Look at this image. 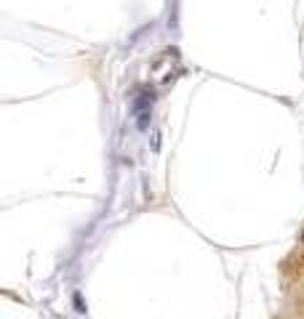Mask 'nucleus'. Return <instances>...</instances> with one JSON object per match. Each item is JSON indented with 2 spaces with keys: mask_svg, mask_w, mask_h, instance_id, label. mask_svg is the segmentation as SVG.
<instances>
[]
</instances>
